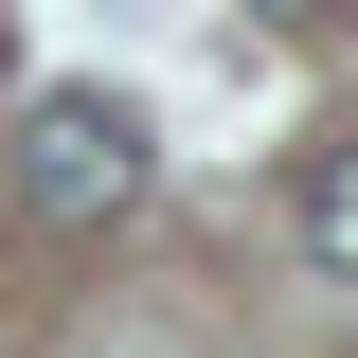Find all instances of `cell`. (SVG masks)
Instances as JSON below:
<instances>
[{"mask_svg":"<svg viewBox=\"0 0 358 358\" xmlns=\"http://www.w3.org/2000/svg\"><path fill=\"white\" fill-rule=\"evenodd\" d=\"M18 197H36L54 233H108L143 197V126L108 90H36V108H18Z\"/></svg>","mask_w":358,"mask_h":358,"instance_id":"obj_1","label":"cell"},{"mask_svg":"<svg viewBox=\"0 0 358 358\" xmlns=\"http://www.w3.org/2000/svg\"><path fill=\"white\" fill-rule=\"evenodd\" d=\"M287 233L358 287V143H305V162H287Z\"/></svg>","mask_w":358,"mask_h":358,"instance_id":"obj_2","label":"cell"}]
</instances>
